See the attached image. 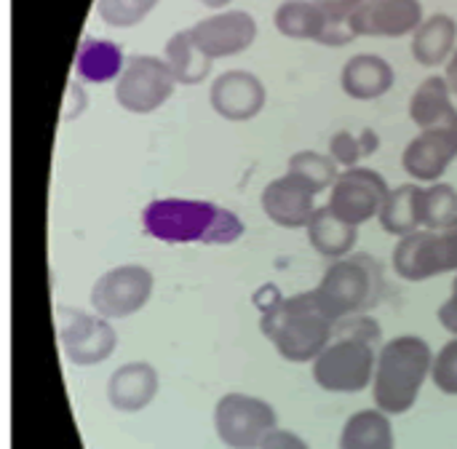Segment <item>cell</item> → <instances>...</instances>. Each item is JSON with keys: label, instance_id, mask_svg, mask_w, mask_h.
<instances>
[{"label": "cell", "instance_id": "cell-16", "mask_svg": "<svg viewBox=\"0 0 457 449\" xmlns=\"http://www.w3.org/2000/svg\"><path fill=\"white\" fill-rule=\"evenodd\" d=\"M158 370L147 362H129L118 367L107 380V402L118 412H142L158 396Z\"/></svg>", "mask_w": 457, "mask_h": 449}, {"label": "cell", "instance_id": "cell-19", "mask_svg": "<svg viewBox=\"0 0 457 449\" xmlns=\"http://www.w3.org/2000/svg\"><path fill=\"white\" fill-rule=\"evenodd\" d=\"M394 270L404 281H428L442 276L439 270V257H436V230H415L404 238H399L394 249Z\"/></svg>", "mask_w": 457, "mask_h": 449}, {"label": "cell", "instance_id": "cell-7", "mask_svg": "<svg viewBox=\"0 0 457 449\" xmlns=\"http://www.w3.org/2000/svg\"><path fill=\"white\" fill-rule=\"evenodd\" d=\"M174 75L163 56L137 54L126 59L120 78L115 80V102L134 115L155 112L174 94Z\"/></svg>", "mask_w": 457, "mask_h": 449}, {"label": "cell", "instance_id": "cell-4", "mask_svg": "<svg viewBox=\"0 0 457 449\" xmlns=\"http://www.w3.org/2000/svg\"><path fill=\"white\" fill-rule=\"evenodd\" d=\"M348 321L353 324L356 332H348L340 340L329 343L316 356V362H311L313 364V370H311L313 383L327 394H361L375 380L378 329L359 332L367 324V313L351 316Z\"/></svg>", "mask_w": 457, "mask_h": 449}, {"label": "cell", "instance_id": "cell-36", "mask_svg": "<svg viewBox=\"0 0 457 449\" xmlns=\"http://www.w3.org/2000/svg\"><path fill=\"white\" fill-rule=\"evenodd\" d=\"M67 91H70V96H67V99H70V102H75V107L62 110V118H64V121H72V118H75V115L88 104V99H86V94H83V88H80L78 83H70V88H67Z\"/></svg>", "mask_w": 457, "mask_h": 449}, {"label": "cell", "instance_id": "cell-33", "mask_svg": "<svg viewBox=\"0 0 457 449\" xmlns=\"http://www.w3.org/2000/svg\"><path fill=\"white\" fill-rule=\"evenodd\" d=\"M436 257H439V270L457 273V220L450 222L445 230H436Z\"/></svg>", "mask_w": 457, "mask_h": 449}, {"label": "cell", "instance_id": "cell-31", "mask_svg": "<svg viewBox=\"0 0 457 449\" xmlns=\"http://www.w3.org/2000/svg\"><path fill=\"white\" fill-rule=\"evenodd\" d=\"M431 380L445 396H457V337L442 345V351L434 356Z\"/></svg>", "mask_w": 457, "mask_h": 449}, {"label": "cell", "instance_id": "cell-35", "mask_svg": "<svg viewBox=\"0 0 457 449\" xmlns=\"http://www.w3.org/2000/svg\"><path fill=\"white\" fill-rule=\"evenodd\" d=\"M439 324L457 337V273H455V281H453V292H450V297L439 305Z\"/></svg>", "mask_w": 457, "mask_h": 449}, {"label": "cell", "instance_id": "cell-34", "mask_svg": "<svg viewBox=\"0 0 457 449\" xmlns=\"http://www.w3.org/2000/svg\"><path fill=\"white\" fill-rule=\"evenodd\" d=\"M260 449H311V447H308V442H305L303 437H297L295 431L276 428V431L265 439V445H262Z\"/></svg>", "mask_w": 457, "mask_h": 449}, {"label": "cell", "instance_id": "cell-23", "mask_svg": "<svg viewBox=\"0 0 457 449\" xmlns=\"http://www.w3.org/2000/svg\"><path fill=\"white\" fill-rule=\"evenodd\" d=\"M420 201H423V185L418 182H407L399 187H391L378 222L383 228V233L404 238L415 230L423 228V214H420Z\"/></svg>", "mask_w": 457, "mask_h": 449}, {"label": "cell", "instance_id": "cell-26", "mask_svg": "<svg viewBox=\"0 0 457 449\" xmlns=\"http://www.w3.org/2000/svg\"><path fill=\"white\" fill-rule=\"evenodd\" d=\"M163 59H166L174 80L182 83V86H198V83H204L212 75V64H214V59L206 56L195 46L190 29H179V32H174L166 40Z\"/></svg>", "mask_w": 457, "mask_h": 449}, {"label": "cell", "instance_id": "cell-32", "mask_svg": "<svg viewBox=\"0 0 457 449\" xmlns=\"http://www.w3.org/2000/svg\"><path fill=\"white\" fill-rule=\"evenodd\" d=\"M370 150H372V147L364 145V134H361V137H353L351 131H337V134H332V139H329V155H332L340 166H345V169L359 166L361 155H367Z\"/></svg>", "mask_w": 457, "mask_h": 449}, {"label": "cell", "instance_id": "cell-25", "mask_svg": "<svg viewBox=\"0 0 457 449\" xmlns=\"http://www.w3.org/2000/svg\"><path fill=\"white\" fill-rule=\"evenodd\" d=\"M126 67L123 48L112 40L83 37L75 54V72L86 83H107L118 80Z\"/></svg>", "mask_w": 457, "mask_h": 449}, {"label": "cell", "instance_id": "cell-10", "mask_svg": "<svg viewBox=\"0 0 457 449\" xmlns=\"http://www.w3.org/2000/svg\"><path fill=\"white\" fill-rule=\"evenodd\" d=\"M391 187L383 174L367 166L345 169L335 187L329 190V206L337 217H343L351 225H364L370 220H378Z\"/></svg>", "mask_w": 457, "mask_h": 449}, {"label": "cell", "instance_id": "cell-18", "mask_svg": "<svg viewBox=\"0 0 457 449\" xmlns=\"http://www.w3.org/2000/svg\"><path fill=\"white\" fill-rule=\"evenodd\" d=\"M453 88L445 75H428L410 99V118L412 123L426 129H442L455 126L457 129V107L453 104Z\"/></svg>", "mask_w": 457, "mask_h": 449}, {"label": "cell", "instance_id": "cell-2", "mask_svg": "<svg viewBox=\"0 0 457 449\" xmlns=\"http://www.w3.org/2000/svg\"><path fill=\"white\" fill-rule=\"evenodd\" d=\"M260 329L284 362L305 364L316 362V356L332 343L337 321L329 316L316 289H311L262 305Z\"/></svg>", "mask_w": 457, "mask_h": 449}, {"label": "cell", "instance_id": "cell-13", "mask_svg": "<svg viewBox=\"0 0 457 449\" xmlns=\"http://www.w3.org/2000/svg\"><path fill=\"white\" fill-rule=\"evenodd\" d=\"M420 0H364L351 16L356 37H404L423 24Z\"/></svg>", "mask_w": 457, "mask_h": 449}, {"label": "cell", "instance_id": "cell-17", "mask_svg": "<svg viewBox=\"0 0 457 449\" xmlns=\"http://www.w3.org/2000/svg\"><path fill=\"white\" fill-rule=\"evenodd\" d=\"M396 75L388 59L378 54H356L343 64L340 86L351 99L370 102L378 96H386L394 86Z\"/></svg>", "mask_w": 457, "mask_h": 449}, {"label": "cell", "instance_id": "cell-21", "mask_svg": "<svg viewBox=\"0 0 457 449\" xmlns=\"http://www.w3.org/2000/svg\"><path fill=\"white\" fill-rule=\"evenodd\" d=\"M457 48V21L450 13H431L412 32V56L423 67L447 64Z\"/></svg>", "mask_w": 457, "mask_h": 449}, {"label": "cell", "instance_id": "cell-14", "mask_svg": "<svg viewBox=\"0 0 457 449\" xmlns=\"http://www.w3.org/2000/svg\"><path fill=\"white\" fill-rule=\"evenodd\" d=\"M457 158V129H426L407 142L402 153V169L415 182H439Z\"/></svg>", "mask_w": 457, "mask_h": 449}, {"label": "cell", "instance_id": "cell-22", "mask_svg": "<svg viewBox=\"0 0 457 449\" xmlns=\"http://www.w3.org/2000/svg\"><path fill=\"white\" fill-rule=\"evenodd\" d=\"M273 24L289 40H313L321 46L329 32V19L316 0H284L273 11Z\"/></svg>", "mask_w": 457, "mask_h": 449}, {"label": "cell", "instance_id": "cell-11", "mask_svg": "<svg viewBox=\"0 0 457 449\" xmlns=\"http://www.w3.org/2000/svg\"><path fill=\"white\" fill-rule=\"evenodd\" d=\"M257 21L249 11H220L190 27L195 46L212 59L244 54L257 40Z\"/></svg>", "mask_w": 457, "mask_h": 449}, {"label": "cell", "instance_id": "cell-29", "mask_svg": "<svg viewBox=\"0 0 457 449\" xmlns=\"http://www.w3.org/2000/svg\"><path fill=\"white\" fill-rule=\"evenodd\" d=\"M158 0H96V13L107 27H134L155 11Z\"/></svg>", "mask_w": 457, "mask_h": 449}, {"label": "cell", "instance_id": "cell-24", "mask_svg": "<svg viewBox=\"0 0 457 449\" xmlns=\"http://www.w3.org/2000/svg\"><path fill=\"white\" fill-rule=\"evenodd\" d=\"M396 437H394V423L391 415L383 410H359L353 412L343 431L337 449H394Z\"/></svg>", "mask_w": 457, "mask_h": 449}, {"label": "cell", "instance_id": "cell-1", "mask_svg": "<svg viewBox=\"0 0 457 449\" xmlns=\"http://www.w3.org/2000/svg\"><path fill=\"white\" fill-rule=\"evenodd\" d=\"M142 230L163 244L228 246L244 236V220L204 198H155L142 209Z\"/></svg>", "mask_w": 457, "mask_h": 449}, {"label": "cell", "instance_id": "cell-6", "mask_svg": "<svg viewBox=\"0 0 457 449\" xmlns=\"http://www.w3.org/2000/svg\"><path fill=\"white\" fill-rule=\"evenodd\" d=\"M278 428L273 404L249 394H225L214 407L217 439L230 449H260Z\"/></svg>", "mask_w": 457, "mask_h": 449}, {"label": "cell", "instance_id": "cell-20", "mask_svg": "<svg viewBox=\"0 0 457 449\" xmlns=\"http://www.w3.org/2000/svg\"><path fill=\"white\" fill-rule=\"evenodd\" d=\"M305 230H308V241H311L313 252L327 257V260L348 257L359 241V228L345 222L343 217H337L329 204L316 209V214Z\"/></svg>", "mask_w": 457, "mask_h": 449}, {"label": "cell", "instance_id": "cell-9", "mask_svg": "<svg viewBox=\"0 0 457 449\" xmlns=\"http://www.w3.org/2000/svg\"><path fill=\"white\" fill-rule=\"evenodd\" d=\"M59 343L64 359L75 367H94L107 362L118 348V335L110 319L99 313H83L75 308L59 311Z\"/></svg>", "mask_w": 457, "mask_h": 449}, {"label": "cell", "instance_id": "cell-28", "mask_svg": "<svg viewBox=\"0 0 457 449\" xmlns=\"http://www.w3.org/2000/svg\"><path fill=\"white\" fill-rule=\"evenodd\" d=\"M423 228L426 230H445L450 222L457 220V190L450 182H434L423 187L420 201Z\"/></svg>", "mask_w": 457, "mask_h": 449}, {"label": "cell", "instance_id": "cell-27", "mask_svg": "<svg viewBox=\"0 0 457 449\" xmlns=\"http://www.w3.org/2000/svg\"><path fill=\"white\" fill-rule=\"evenodd\" d=\"M287 171L295 174L297 179H303L316 195L324 190H332L337 177H340V163L319 150H300L289 158Z\"/></svg>", "mask_w": 457, "mask_h": 449}, {"label": "cell", "instance_id": "cell-8", "mask_svg": "<svg viewBox=\"0 0 457 449\" xmlns=\"http://www.w3.org/2000/svg\"><path fill=\"white\" fill-rule=\"evenodd\" d=\"M153 289L155 279L145 265H118L94 281L91 308L104 319H129L150 303Z\"/></svg>", "mask_w": 457, "mask_h": 449}, {"label": "cell", "instance_id": "cell-15", "mask_svg": "<svg viewBox=\"0 0 457 449\" xmlns=\"http://www.w3.org/2000/svg\"><path fill=\"white\" fill-rule=\"evenodd\" d=\"M260 204H262L265 217L273 225L284 228V230L308 228V222L313 220V214L319 209L316 206V193L289 171L265 185V190L260 195Z\"/></svg>", "mask_w": 457, "mask_h": 449}, {"label": "cell", "instance_id": "cell-12", "mask_svg": "<svg viewBox=\"0 0 457 449\" xmlns=\"http://www.w3.org/2000/svg\"><path fill=\"white\" fill-rule=\"evenodd\" d=\"M265 102H268L265 83L249 70H225L212 80L209 88L212 110L230 123H244L257 118Z\"/></svg>", "mask_w": 457, "mask_h": 449}, {"label": "cell", "instance_id": "cell-3", "mask_svg": "<svg viewBox=\"0 0 457 449\" xmlns=\"http://www.w3.org/2000/svg\"><path fill=\"white\" fill-rule=\"evenodd\" d=\"M434 367V351L428 340L418 335H402L388 340L378 353V370L372 380L375 407L388 415H404L415 407L423 383Z\"/></svg>", "mask_w": 457, "mask_h": 449}, {"label": "cell", "instance_id": "cell-38", "mask_svg": "<svg viewBox=\"0 0 457 449\" xmlns=\"http://www.w3.org/2000/svg\"><path fill=\"white\" fill-rule=\"evenodd\" d=\"M201 3H204L206 8H214V11H217V8H225V5H230L233 0H201Z\"/></svg>", "mask_w": 457, "mask_h": 449}, {"label": "cell", "instance_id": "cell-30", "mask_svg": "<svg viewBox=\"0 0 457 449\" xmlns=\"http://www.w3.org/2000/svg\"><path fill=\"white\" fill-rule=\"evenodd\" d=\"M316 3L329 19V32L324 46H348L351 40H356V35L351 32V16L364 0H316Z\"/></svg>", "mask_w": 457, "mask_h": 449}, {"label": "cell", "instance_id": "cell-37", "mask_svg": "<svg viewBox=\"0 0 457 449\" xmlns=\"http://www.w3.org/2000/svg\"><path fill=\"white\" fill-rule=\"evenodd\" d=\"M445 78H447V83H450L453 94L457 96V48H455V54L450 56V62H447V72H445Z\"/></svg>", "mask_w": 457, "mask_h": 449}, {"label": "cell", "instance_id": "cell-5", "mask_svg": "<svg viewBox=\"0 0 457 449\" xmlns=\"http://www.w3.org/2000/svg\"><path fill=\"white\" fill-rule=\"evenodd\" d=\"M383 289L386 281L380 262L372 254H348L343 260H332L316 287V295L340 324L343 319L372 311L380 303Z\"/></svg>", "mask_w": 457, "mask_h": 449}]
</instances>
